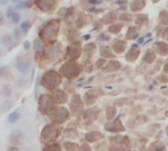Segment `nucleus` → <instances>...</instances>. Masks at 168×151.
I'll return each mask as SVG.
<instances>
[{"instance_id": "1", "label": "nucleus", "mask_w": 168, "mask_h": 151, "mask_svg": "<svg viewBox=\"0 0 168 151\" xmlns=\"http://www.w3.org/2000/svg\"><path fill=\"white\" fill-rule=\"evenodd\" d=\"M16 69H17L18 72H21V74H26L28 71H29V65H28L25 61H17L16 62Z\"/></svg>"}, {"instance_id": "2", "label": "nucleus", "mask_w": 168, "mask_h": 151, "mask_svg": "<svg viewBox=\"0 0 168 151\" xmlns=\"http://www.w3.org/2000/svg\"><path fill=\"white\" fill-rule=\"evenodd\" d=\"M12 95V86L11 84H4L0 89V96L3 97H9Z\"/></svg>"}, {"instance_id": "3", "label": "nucleus", "mask_w": 168, "mask_h": 151, "mask_svg": "<svg viewBox=\"0 0 168 151\" xmlns=\"http://www.w3.org/2000/svg\"><path fill=\"white\" fill-rule=\"evenodd\" d=\"M20 117H21V114H20V112H18V110L11 112V114L8 116V122H9V124H16V122L20 120Z\"/></svg>"}, {"instance_id": "4", "label": "nucleus", "mask_w": 168, "mask_h": 151, "mask_svg": "<svg viewBox=\"0 0 168 151\" xmlns=\"http://www.w3.org/2000/svg\"><path fill=\"white\" fill-rule=\"evenodd\" d=\"M12 107H13V103H12L11 100H5V101H3V104L0 105V112H1V113L8 112Z\"/></svg>"}, {"instance_id": "5", "label": "nucleus", "mask_w": 168, "mask_h": 151, "mask_svg": "<svg viewBox=\"0 0 168 151\" xmlns=\"http://www.w3.org/2000/svg\"><path fill=\"white\" fill-rule=\"evenodd\" d=\"M0 42L3 45H5V46H9L11 44H12V36L9 34H4L3 37L0 38Z\"/></svg>"}, {"instance_id": "6", "label": "nucleus", "mask_w": 168, "mask_h": 151, "mask_svg": "<svg viewBox=\"0 0 168 151\" xmlns=\"http://www.w3.org/2000/svg\"><path fill=\"white\" fill-rule=\"evenodd\" d=\"M29 28H30V22H29V21H24V22H21L20 29H21L22 33H26V32L29 30Z\"/></svg>"}, {"instance_id": "7", "label": "nucleus", "mask_w": 168, "mask_h": 151, "mask_svg": "<svg viewBox=\"0 0 168 151\" xmlns=\"http://www.w3.org/2000/svg\"><path fill=\"white\" fill-rule=\"evenodd\" d=\"M14 15H16V12H14V8H13V7H11V8H8V9H7L5 17H7V18H12Z\"/></svg>"}, {"instance_id": "8", "label": "nucleus", "mask_w": 168, "mask_h": 151, "mask_svg": "<svg viewBox=\"0 0 168 151\" xmlns=\"http://www.w3.org/2000/svg\"><path fill=\"white\" fill-rule=\"evenodd\" d=\"M22 137H24V135H22V133L17 130V131H13V134H12V135L9 137V139H13V138H17V139H21Z\"/></svg>"}, {"instance_id": "9", "label": "nucleus", "mask_w": 168, "mask_h": 151, "mask_svg": "<svg viewBox=\"0 0 168 151\" xmlns=\"http://www.w3.org/2000/svg\"><path fill=\"white\" fill-rule=\"evenodd\" d=\"M42 47H43V45H42V42L40 41V40H36L34 41V50H42Z\"/></svg>"}, {"instance_id": "10", "label": "nucleus", "mask_w": 168, "mask_h": 151, "mask_svg": "<svg viewBox=\"0 0 168 151\" xmlns=\"http://www.w3.org/2000/svg\"><path fill=\"white\" fill-rule=\"evenodd\" d=\"M21 33H22V32H21L20 28H16L13 30V37L16 38V40H18V38H21Z\"/></svg>"}, {"instance_id": "11", "label": "nucleus", "mask_w": 168, "mask_h": 151, "mask_svg": "<svg viewBox=\"0 0 168 151\" xmlns=\"http://www.w3.org/2000/svg\"><path fill=\"white\" fill-rule=\"evenodd\" d=\"M26 5H28V4L25 3V1H21V3L16 4V7H14V8H16V9H21V8H28Z\"/></svg>"}, {"instance_id": "12", "label": "nucleus", "mask_w": 168, "mask_h": 151, "mask_svg": "<svg viewBox=\"0 0 168 151\" xmlns=\"http://www.w3.org/2000/svg\"><path fill=\"white\" fill-rule=\"evenodd\" d=\"M12 21H13L14 24H17L18 21H20V15H18V13H16V15H14L13 17H12Z\"/></svg>"}, {"instance_id": "13", "label": "nucleus", "mask_w": 168, "mask_h": 151, "mask_svg": "<svg viewBox=\"0 0 168 151\" xmlns=\"http://www.w3.org/2000/svg\"><path fill=\"white\" fill-rule=\"evenodd\" d=\"M5 71H7V67H5V66H1V67H0V76H3Z\"/></svg>"}, {"instance_id": "14", "label": "nucleus", "mask_w": 168, "mask_h": 151, "mask_svg": "<svg viewBox=\"0 0 168 151\" xmlns=\"http://www.w3.org/2000/svg\"><path fill=\"white\" fill-rule=\"evenodd\" d=\"M24 49H25V50H29V49H30V42H29V41H25V42H24Z\"/></svg>"}, {"instance_id": "15", "label": "nucleus", "mask_w": 168, "mask_h": 151, "mask_svg": "<svg viewBox=\"0 0 168 151\" xmlns=\"http://www.w3.org/2000/svg\"><path fill=\"white\" fill-rule=\"evenodd\" d=\"M4 21H5V18H4L3 13L0 12V25H3V24H4Z\"/></svg>"}, {"instance_id": "16", "label": "nucleus", "mask_w": 168, "mask_h": 151, "mask_svg": "<svg viewBox=\"0 0 168 151\" xmlns=\"http://www.w3.org/2000/svg\"><path fill=\"white\" fill-rule=\"evenodd\" d=\"M8 0H0V5H4V4H7Z\"/></svg>"}, {"instance_id": "17", "label": "nucleus", "mask_w": 168, "mask_h": 151, "mask_svg": "<svg viewBox=\"0 0 168 151\" xmlns=\"http://www.w3.org/2000/svg\"><path fill=\"white\" fill-rule=\"evenodd\" d=\"M13 3H16V4H18V3H21V1H24V0H12Z\"/></svg>"}, {"instance_id": "18", "label": "nucleus", "mask_w": 168, "mask_h": 151, "mask_svg": "<svg viewBox=\"0 0 168 151\" xmlns=\"http://www.w3.org/2000/svg\"><path fill=\"white\" fill-rule=\"evenodd\" d=\"M9 151H17V148H16V147H13L12 150H9Z\"/></svg>"}, {"instance_id": "19", "label": "nucleus", "mask_w": 168, "mask_h": 151, "mask_svg": "<svg viewBox=\"0 0 168 151\" xmlns=\"http://www.w3.org/2000/svg\"><path fill=\"white\" fill-rule=\"evenodd\" d=\"M1 55H3V51H1V50H0V57H1Z\"/></svg>"}]
</instances>
